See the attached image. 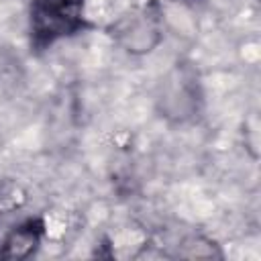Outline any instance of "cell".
Returning <instances> with one entry per match:
<instances>
[{
  "instance_id": "6da1fadb",
  "label": "cell",
  "mask_w": 261,
  "mask_h": 261,
  "mask_svg": "<svg viewBox=\"0 0 261 261\" xmlns=\"http://www.w3.org/2000/svg\"><path fill=\"white\" fill-rule=\"evenodd\" d=\"M84 27V0H33L31 35L37 47L73 35Z\"/></svg>"
},
{
  "instance_id": "7a4b0ae2",
  "label": "cell",
  "mask_w": 261,
  "mask_h": 261,
  "mask_svg": "<svg viewBox=\"0 0 261 261\" xmlns=\"http://www.w3.org/2000/svg\"><path fill=\"white\" fill-rule=\"evenodd\" d=\"M112 35L128 53H149L161 39L159 20L147 8L122 16Z\"/></svg>"
},
{
  "instance_id": "3957f363",
  "label": "cell",
  "mask_w": 261,
  "mask_h": 261,
  "mask_svg": "<svg viewBox=\"0 0 261 261\" xmlns=\"http://www.w3.org/2000/svg\"><path fill=\"white\" fill-rule=\"evenodd\" d=\"M39 241H41V226L35 224L33 220L24 222V224L16 226L4 239L0 257H4V259H24L37 249Z\"/></svg>"
}]
</instances>
